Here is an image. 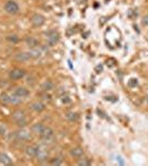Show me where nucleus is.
I'll list each match as a JSON object with an SVG mask.
<instances>
[{
  "mask_svg": "<svg viewBox=\"0 0 148 166\" xmlns=\"http://www.w3.org/2000/svg\"><path fill=\"white\" fill-rule=\"evenodd\" d=\"M83 154H84V151H83L82 147H78H78H74V148L71 150V155H72L73 157L78 159V157H81Z\"/></svg>",
  "mask_w": 148,
  "mask_h": 166,
  "instance_id": "4468645a",
  "label": "nucleus"
},
{
  "mask_svg": "<svg viewBox=\"0 0 148 166\" xmlns=\"http://www.w3.org/2000/svg\"><path fill=\"white\" fill-rule=\"evenodd\" d=\"M44 22H45V18L42 15H39V14H35L31 18V23L34 27H41Z\"/></svg>",
  "mask_w": 148,
  "mask_h": 166,
  "instance_id": "423d86ee",
  "label": "nucleus"
},
{
  "mask_svg": "<svg viewBox=\"0 0 148 166\" xmlns=\"http://www.w3.org/2000/svg\"><path fill=\"white\" fill-rule=\"evenodd\" d=\"M6 133H7V129H6V126L2 125V124H0V135L3 136V135H6Z\"/></svg>",
  "mask_w": 148,
  "mask_h": 166,
  "instance_id": "412c9836",
  "label": "nucleus"
},
{
  "mask_svg": "<svg viewBox=\"0 0 148 166\" xmlns=\"http://www.w3.org/2000/svg\"><path fill=\"white\" fill-rule=\"evenodd\" d=\"M39 147L36 146V145H30L28 146L27 148H26V153H27V155L30 156V157H35L36 156V154H38V152H39Z\"/></svg>",
  "mask_w": 148,
  "mask_h": 166,
  "instance_id": "1a4fd4ad",
  "label": "nucleus"
},
{
  "mask_svg": "<svg viewBox=\"0 0 148 166\" xmlns=\"http://www.w3.org/2000/svg\"><path fill=\"white\" fill-rule=\"evenodd\" d=\"M14 94H16L17 96H19V98H27L29 94H30V91H29L28 89H26V87H18L14 90Z\"/></svg>",
  "mask_w": 148,
  "mask_h": 166,
  "instance_id": "6e6552de",
  "label": "nucleus"
},
{
  "mask_svg": "<svg viewBox=\"0 0 148 166\" xmlns=\"http://www.w3.org/2000/svg\"><path fill=\"white\" fill-rule=\"evenodd\" d=\"M29 53H30V56H31V59H38V58L41 57L42 51L39 50V49H36V48H33V49H30Z\"/></svg>",
  "mask_w": 148,
  "mask_h": 166,
  "instance_id": "dca6fc26",
  "label": "nucleus"
},
{
  "mask_svg": "<svg viewBox=\"0 0 148 166\" xmlns=\"http://www.w3.org/2000/svg\"><path fill=\"white\" fill-rule=\"evenodd\" d=\"M14 59L18 61V62H27L31 59V56L29 52H18L16 56H14Z\"/></svg>",
  "mask_w": 148,
  "mask_h": 166,
  "instance_id": "0eeeda50",
  "label": "nucleus"
},
{
  "mask_svg": "<svg viewBox=\"0 0 148 166\" xmlns=\"http://www.w3.org/2000/svg\"><path fill=\"white\" fill-rule=\"evenodd\" d=\"M141 24H143V26H148V15L145 16V17L143 18V20H141Z\"/></svg>",
  "mask_w": 148,
  "mask_h": 166,
  "instance_id": "393cba45",
  "label": "nucleus"
},
{
  "mask_svg": "<svg viewBox=\"0 0 148 166\" xmlns=\"http://www.w3.org/2000/svg\"><path fill=\"white\" fill-rule=\"evenodd\" d=\"M12 119L14 122L17 123V125L20 127H23L27 125V119L22 111H14L12 113Z\"/></svg>",
  "mask_w": 148,
  "mask_h": 166,
  "instance_id": "f257e3e1",
  "label": "nucleus"
},
{
  "mask_svg": "<svg viewBox=\"0 0 148 166\" xmlns=\"http://www.w3.org/2000/svg\"><path fill=\"white\" fill-rule=\"evenodd\" d=\"M26 75V71L22 70V69H14L9 72V78L14 81H17V80L22 79L23 77Z\"/></svg>",
  "mask_w": 148,
  "mask_h": 166,
  "instance_id": "20e7f679",
  "label": "nucleus"
},
{
  "mask_svg": "<svg viewBox=\"0 0 148 166\" xmlns=\"http://www.w3.org/2000/svg\"><path fill=\"white\" fill-rule=\"evenodd\" d=\"M44 127H45V125H43L41 123H35V124H33V125L31 126V131H32L34 134H36V135H41L43 130H44Z\"/></svg>",
  "mask_w": 148,
  "mask_h": 166,
  "instance_id": "9d476101",
  "label": "nucleus"
},
{
  "mask_svg": "<svg viewBox=\"0 0 148 166\" xmlns=\"http://www.w3.org/2000/svg\"><path fill=\"white\" fill-rule=\"evenodd\" d=\"M53 87H54V84H53V82L50 81V80L44 81L42 83V85H41V89H42L43 91H51V90H53Z\"/></svg>",
  "mask_w": 148,
  "mask_h": 166,
  "instance_id": "2eb2a0df",
  "label": "nucleus"
},
{
  "mask_svg": "<svg viewBox=\"0 0 148 166\" xmlns=\"http://www.w3.org/2000/svg\"><path fill=\"white\" fill-rule=\"evenodd\" d=\"M19 5L14 1V0H9L6 2V5H5V10L7 11L8 14H10V15H16V14H18L19 12Z\"/></svg>",
  "mask_w": 148,
  "mask_h": 166,
  "instance_id": "f03ea898",
  "label": "nucleus"
},
{
  "mask_svg": "<svg viewBox=\"0 0 148 166\" xmlns=\"http://www.w3.org/2000/svg\"><path fill=\"white\" fill-rule=\"evenodd\" d=\"M35 157H38V161L42 162V161H44V159H47V157H48V154H47L44 151H40V150H39V152H38V154H36V156H35Z\"/></svg>",
  "mask_w": 148,
  "mask_h": 166,
  "instance_id": "a211bd4d",
  "label": "nucleus"
},
{
  "mask_svg": "<svg viewBox=\"0 0 148 166\" xmlns=\"http://www.w3.org/2000/svg\"><path fill=\"white\" fill-rule=\"evenodd\" d=\"M137 79H130L129 80V82H128V85L130 87H136L137 85Z\"/></svg>",
  "mask_w": 148,
  "mask_h": 166,
  "instance_id": "5701e85b",
  "label": "nucleus"
},
{
  "mask_svg": "<svg viewBox=\"0 0 148 166\" xmlns=\"http://www.w3.org/2000/svg\"><path fill=\"white\" fill-rule=\"evenodd\" d=\"M31 108L33 111H35V112L40 113V112H43L45 110V105L43 104L42 102H34V103L31 104Z\"/></svg>",
  "mask_w": 148,
  "mask_h": 166,
  "instance_id": "ddd939ff",
  "label": "nucleus"
},
{
  "mask_svg": "<svg viewBox=\"0 0 148 166\" xmlns=\"http://www.w3.org/2000/svg\"><path fill=\"white\" fill-rule=\"evenodd\" d=\"M78 165H80V166H89V165H91V161H90V159H82V161H80V162H78Z\"/></svg>",
  "mask_w": 148,
  "mask_h": 166,
  "instance_id": "aec40b11",
  "label": "nucleus"
},
{
  "mask_svg": "<svg viewBox=\"0 0 148 166\" xmlns=\"http://www.w3.org/2000/svg\"><path fill=\"white\" fill-rule=\"evenodd\" d=\"M45 35H47V38H48L49 45H51V47L55 45L57 42L59 41V39H60V36H59V33L55 30H50L48 32H45Z\"/></svg>",
  "mask_w": 148,
  "mask_h": 166,
  "instance_id": "7ed1b4c3",
  "label": "nucleus"
},
{
  "mask_svg": "<svg viewBox=\"0 0 148 166\" xmlns=\"http://www.w3.org/2000/svg\"><path fill=\"white\" fill-rule=\"evenodd\" d=\"M26 43L30 49H33V48H36L39 45V41L33 37H27L26 38Z\"/></svg>",
  "mask_w": 148,
  "mask_h": 166,
  "instance_id": "f8f14e48",
  "label": "nucleus"
},
{
  "mask_svg": "<svg viewBox=\"0 0 148 166\" xmlns=\"http://www.w3.org/2000/svg\"><path fill=\"white\" fill-rule=\"evenodd\" d=\"M0 164L3 165H11L12 164V159H10V156L6 153H0Z\"/></svg>",
  "mask_w": 148,
  "mask_h": 166,
  "instance_id": "9b49d317",
  "label": "nucleus"
},
{
  "mask_svg": "<svg viewBox=\"0 0 148 166\" xmlns=\"http://www.w3.org/2000/svg\"><path fill=\"white\" fill-rule=\"evenodd\" d=\"M14 136L18 140V141H28L30 140V137H31V134H30V132L27 130H19L18 132H16L14 133Z\"/></svg>",
  "mask_w": 148,
  "mask_h": 166,
  "instance_id": "39448f33",
  "label": "nucleus"
},
{
  "mask_svg": "<svg viewBox=\"0 0 148 166\" xmlns=\"http://www.w3.org/2000/svg\"><path fill=\"white\" fill-rule=\"evenodd\" d=\"M7 39L9 40V41H12V42H18V37H17V36L8 37Z\"/></svg>",
  "mask_w": 148,
  "mask_h": 166,
  "instance_id": "a878e982",
  "label": "nucleus"
},
{
  "mask_svg": "<svg viewBox=\"0 0 148 166\" xmlns=\"http://www.w3.org/2000/svg\"><path fill=\"white\" fill-rule=\"evenodd\" d=\"M50 163H51L52 165H61V164H62V161L60 159H53Z\"/></svg>",
  "mask_w": 148,
  "mask_h": 166,
  "instance_id": "4be33fe9",
  "label": "nucleus"
},
{
  "mask_svg": "<svg viewBox=\"0 0 148 166\" xmlns=\"http://www.w3.org/2000/svg\"><path fill=\"white\" fill-rule=\"evenodd\" d=\"M0 101L2 102L3 104H10V95L7 93L1 94V96H0Z\"/></svg>",
  "mask_w": 148,
  "mask_h": 166,
  "instance_id": "6ab92c4d",
  "label": "nucleus"
},
{
  "mask_svg": "<svg viewBox=\"0 0 148 166\" xmlns=\"http://www.w3.org/2000/svg\"><path fill=\"white\" fill-rule=\"evenodd\" d=\"M95 70H96V72H97V73L102 72V71H103V66H102V65H101V64H99V65H97Z\"/></svg>",
  "mask_w": 148,
  "mask_h": 166,
  "instance_id": "bb28decb",
  "label": "nucleus"
},
{
  "mask_svg": "<svg viewBox=\"0 0 148 166\" xmlns=\"http://www.w3.org/2000/svg\"><path fill=\"white\" fill-rule=\"evenodd\" d=\"M116 161H117V163L120 165H125V161H124V159L122 156H116Z\"/></svg>",
  "mask_w": 148,
  "mask_h": 166,
  "instance_id": "b1692460",
  "label": "nucleus"
},
{
  "mask_svg": "<svg viewBox=\"0 0 148 166\" xmlns=\"http://www.w3.org/2000/svg\"><path fill=\"white\" fill-rule=\"evenodd\" d=\"M147 102H148V96H147Z\"/></svg>",
  "mask_w": 148,
  "mask_h": 166,
  "instance_id": "cd10ccee",
  "label": "nucleus"
},
{
  "mask_svg": "<svg viewBox=\"0 0 148 166\" xmlns=\"http://www.w3.org/2000/svg\"><path fill=\"white\" fill-rule=\"evenodd\" d=\"M65 117H66L69 121H71V122H74V121H76L78 119V115L76 113H74V112H69V113L65 114Z\"/></svg>",
  "mask_w": 148,
  "mask_h": 166,
  "instance_id": "f3484780",
  "label": "nucleus"
}]
</instances>
